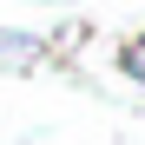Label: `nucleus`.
Returning a JSON list of instances; mask_svg holds the SVG:
<instances>
[{
    "instance_id": "f257e3e1",
    "label": "nucleus",
    "mask_w": 145,
    "mask_h": 145,
    "mask_svg": "<svg viewBox=\"0 0 145 145\" xmlns=\"http://www.w3.org/2000/svg\"><path fill=\"white\" fill-rule=\"evenodd\" d=\"M40 59H46V40H40V33L0 27V66H40Z\"/></svg>"
},
{
    "instance_id": "f03ea898",
    "label": "nucleus",
    "mask_w": 145,
    "mask_h": 145,
    "mask_svg": "<svg viewBox=\"0 0 145 145\" xmlns=\"http://www.w3.org/2000/svg\"><path fill=\"white\" fill-rule=\"evenodd\" d=\"M119 72H125V79H138V86H145V33H132L125 46H119Z\"/></svg>"
}]
</instances>
